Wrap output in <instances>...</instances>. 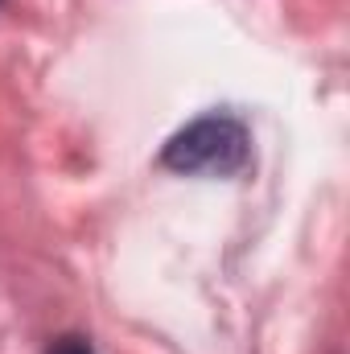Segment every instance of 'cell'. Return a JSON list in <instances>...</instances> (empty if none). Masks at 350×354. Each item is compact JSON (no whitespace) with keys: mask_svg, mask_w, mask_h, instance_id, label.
Segmentation results:
<instances>
[{"mask_svg":"<svg viewBox=\"0 0 350 354\" xmlns=\"http://www.w3.org/2000/svg\"><path fill=\"white\" fill-rule=\"evenodd\" d=\"M161 165L174 174L235 177L252 165V132L243 128V120L210 111L169 136V145L161 149Z\"/></svg>","mask_w":350,"mask_h":354,"instance_id":"obj_1","label":"cell"},{"mask_svg":"<svg viewBox=\"0 0 350 354\" xmlns=\"http://www.w3.org/2000/svg\"><path fill=\"white\" fill-rule=\"evenodd\" d=\"M46 354H95V346H91L87 338H75V334H66V338H54Z\"/></svg>","mask_w":350,"mask_h":354,"instance_id":"obj_2","label":"cell"}]
</instances>
